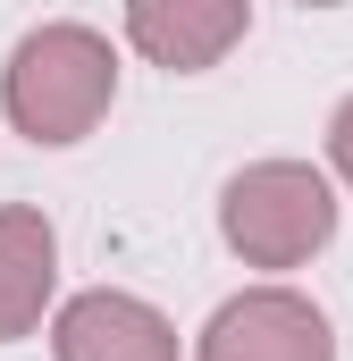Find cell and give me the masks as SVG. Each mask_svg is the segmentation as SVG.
Instances as JSON below:
<instances>
[{"mask_svg": "<svg viewBox=\"0 0 353 361\" xmlns=\"http://www.w3.org/2000/svg\"><path fill=\"white\" fill-rule=\"evenodd\" d=\"M59 286V235L34 202H0V345L34 336Z\"/></svg>", "mask_w": 353, "mask_h": 361, "instance_id": "6", "label": "cell"}, {"mask_svg": "<svg viewBox=\"0 0 353 361\" xmlns=\"http://www.w3.org/2000/svg\"><path fill=\"white\" fill-rule=\"evenodd\" d=\"M328 160H337V177L353 185V101H337V118H328Z\"/></svg>", "mask_w": 353, "mask_h": 361, "instance_id": "7", "label": "cell"}, {"mask_svg": "<svg viewBox=\"0 0 353 361\" xmlns=\"http://www.w3.org/2000/svg\"><path fill=\"white\" fill-rule=\"evenodd\" d=\"M118 101V59H109V34H92L76 17L59 25H34L17 51H8V76H0V109L25 143H85L92 126L109 118Z\"/></svg>", "mask_w": 353, "mask_h": 361, "instance_id": "1", "label": "cell"}, {"mask_svg": "<svg viewBox=\"0 0 353 361\" xmlns=\"http://www.w3.org/2000/svg\"><path fill=\"white\" fill-rule=\"evenodd\" d=\"M219 235L244 269H303L337 235V185L311 160H253L219 193Z\"/></svg>", "mask_w": 353, "mask_h": 361, "instance_id": "2", "label": "cell"}, {"mask_svg": "<svg viewBox=\"0 0 353 361\" xmlns=\"http://www.w3.org/2000/svg\"><path fill=\"white\" fill-rule=\"evenodd\" d=\"M244 34H253V8L244 0H135L126 8V42L152 68H169V76L219 68Z\"/></svg>", "mask_w": 353, "mask_h": 361, "instance_id": "4", "label": "cell"}, {"mask_svg": "<svg viewBox=\"0 0 353 361\" xmlns=\"http://www.w3.org/2000/svg\"><path fill=\"white\" fill-rule=\"evenodd\" d=\"M51 353L59 361H176V328L118 286H92L76 302H59L51 319Z\"/></svg>", "mask_w": 353, "mask_h": 361, "instance_id": "5", "label": "cell"}, {"mask_svg": "<svg viewBox=\"0 0 353 361\" xmlns=\"http://www.w3.org/2000/svg\"><path fill=\"white\" fill-rule=\"evenodd\" d=\"M193 361H337V336H328L320 302H303L294 286H253L210 311Z\"/></svg>", "mask_w": 353, "mask_h": 361, "instance_id": "3", "label": "cell"}]
</instances>
